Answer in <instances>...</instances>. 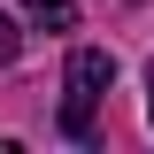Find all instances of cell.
<instances>
[{
	"label": "cell",
	"mask_w": 154,
	"mask_h": 154,
	"mask_svg": "<svg viewBox=\"0 0 154 154\" xmlns=\"http://www.w3.org/2000/svg\"><path fill=\"white\" fill-rule=\"evenodd\" d=\"M23 16L38 31H77V0H23Z\"/></svg>",
	"instance_id": "2"
},
{
	"label": "cell",
	"mask_w": 154,
	"mask_h": 154,
	"mask_svg": "<svg viewBox=\"0 0 154 154\" xmlns=\"http://www.w3.org/2000/svg\"><path fill=\"white\" fill-rule=\"evenodd\" d=\"M146 123H154V69H146Z\"/></svg>",
	"instance_id": "4"
},
{
	"label": "cell",
	"mask_w": 154,
	"mask_h": 154,
	"mask_svg": "<svg viewBox=\"0 0 154 154\" xmlns=\"http://www.w3.org/2000/svg\"><path fill=\"white\" fill-rule=\"evenodd\" d=\"M62 85H69V93H62V131H69V139H93L100 100H108V85H116V54H100V46H77Z\"/></svg>",
	"instance_id": "1"
},
{
	"label": "cell",
	"mask_w": 154,
	"mask_h": 154,
	"mask_svg": "<svg viewBox=\"0 0 154 154\" xmlns=\"http://www.w3.org/2000/svg\"><path fill=\"white\" fill-rule=\"evenodd\" d=\"M0 62H16V31H8V16H0Z\"/></svg>",
	"instance_id": "3"
}]
</instances>
